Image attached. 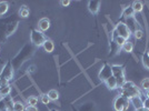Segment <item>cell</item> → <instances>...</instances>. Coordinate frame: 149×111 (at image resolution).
<instances>
[{
  "instance_id": "obj_25",
  "label": "cell",
  "mask_w": 149,
  "mask_h": 111,
  "mask_svg": "<svg viewBox=\"0 0 149 111\" xmlns=\"http://www.w3.org/2000/svg\"><path fill=\"white\" fill-rule=\"evenodd\" d=\"M126 41H127V40H126V39H124V38H121V37H116V38H115V42H116V44L118 46L119 48H120V47H123L125 43H126Z\"/></svg>"
},
{
  "instance_id": "obj_6",
  "label": "cell",
  "mask_w": 149,
  "mask_h": 111,
  "mask_svg": "<svg viewBox=\"0 0 149 111\" xmlns=\"http://www.w3.org/2000/svg\"><path fill=\"white\" fill-rule=\"evenodd\" d=\"M112 76V70H111V66L110 65H108V63H106L104 65V67L100 69L99 71V79L101 81H106L108 78H110Z\"/></svg>"
},
{
  "instance_id": "obj_21",
  "label": "cell",
  "mask_w": 149,
  "mask_h": 111,
  "mask_svg": "<svg viewBox=\"0 0 149 111\" xmlns=\"http://www.w3.org/2000/svg\"><path fill=\"white\" fill-rule=\"evenodd\" d=\"M121 48H123V50H124L125 52H132V50H134V43L127 40L126 43H125Z\"/></svg>"
},
{
  "instance_id": "obj_18",
  "label": "cell",
  "mask_w": 149,
  "mask_h": 111,
  "mask_svg": "<svg viewBox=\"0 0 149 111\" xmlns=\"http://www.w3.org/2000/svg\"><path fill=\"white\" fill-rule=\"evenodd\" d=\"M47 94H48V97H49L50 101H57V100H58V98H59V93H58V91H57V90H55V89H51V90H49Z\"/></svg>"
},
{
  "instance_id": "obj_34",
  "label": "cell",
  "mask_w": 149,
  "mask_h": 111,
  "mask_svg": "<svg viewBox=\"0 0 149 111\" xmlns=\"http://www.w3.org/2000/svg\"><path fill=\"white\" fill-rule=\"evenodd\" d=\"M146 96H147V98L149 99V90H148V91H147V94H146Z\"/></svg>"
},
{
  "instance_id": "obj_35",
  "label": "cell",
  "mask_w": 149,
  "mask_h": 111,
  "mask_svg": "<svg viewBox=\"0 0 149 111\" xmlns=\"http://www.w3.org/2000/svg\"><path fill=\"white\" fill-rule=\"evenodd\" d=\"M147 56H148V57H149V50H148V52H147Z\"/></svg>"
},
{
  "instance_id": "obj_29",
  "label": "cell",
  "mask_w": 149,
  "mask_h": 111,
  "mask_svg": "<svg viewBox=\"0 0 149 111\" xmlns=\"http://www.w3.org/2000/svg\"><path fill=\"white\" fill-rule=\"evenodd\" d=\"M0 111H7L6 105H5V101H3V99H2V98H1V100H0Z\"/></svg>"
},
{
  "instance_id": "obj_7",
  "label": "cell",
  "mask_w": 149,
  "mask_h": 111,
  "mask_svg": "<svg viewBox=\"0 0 149 111\" xmlns=\"http://www.w3.org/2000/svg\"><path fill=\"white\" fill-rule=\"evenodd\" d=\"M88 9L89 11L93 15L98 13L100 9V1H96V0H93V1H89L88 2Z\"/></svg>"
},
{
  "instance_id": "obj_28",
  "label": "cell",
  "mask_w": 149,
  "mask_h": 111,
  "mask_svg": "<svg viewBox=\"0 0 149 111\" xmlns=\"http://www.w3.org/2000/svg\"><path fill=\"white\" fill-rule=\"evenodd\" d=\"M134 33H135V38H136V39H141V38L143 37V30H140V29H138L137 31H135Z\"/></svg>"
},
{
  "instance_id": "obj_19",
  "label": "cell",
  "mask_w": 149,
  "mask_h": 111,
  "mask_svg": "<svg viewBox=\"0 0 149 111\" xmlns=\"http://www.w3.org/2000/svg\"><path fill=\"white\" fill-rule=\"evenodd\" d=\"M9 9V5L7 1H0V17L3 16L5 13H7Z\"/></svg>"
},
{
  "instance_id": "obj_4",
  "label": "cell",
  "mask_w": 149,
  "mask_h": 111,
  "mask_svg": "<svg viewBox=\"0 0 149 111\" xmlns=\"http://www.w3.org/2000/svg\"><path fill=\"white\" fill-rule=\"evenodd\" d=\"M129 105H130V102L128 99L124 98L123 96H119L113 101V109L116 111H126L128 110Z\"/></svg>"
},
{
  "instance_id": "obj_13",
  "label": "cell",
  "mask_w": 149,
  "mask_h": 111,
  "mask_svg": "<svg viewBox=\"0 0 149 111\" xmlns=\"http://www.w3.org/2000/svg\"><path fill=\"white\" fill-rule=\"evenodd\" d=\"M10 92H11V86L10 85H6V86L0 87V97L1 98H5L7 96H9Z\"/></svg>"
},
{
  "instance_id": "obj_3",
  "label": "cell",
  "mask_w": 149,
  "mask_h": 111,
  "mask_svg": "<svg viewBox=\"0 0 149 111\" xmlns=\"http://www.w3.org/2000/svg\"><path fill=\"white\" fill-rule=\"evenodd\" d=\"M47 40V38L45 36L44 32L39 30V29H32L30 33V41L33 46L36 47H41L44 42Z\"/></svg>"
},
{
  "instance_id": "obj_26",
  "label": "cell",
  "mask_w": 149,
  "mask_h": 111,
  "mask_svg": "<svg viewBox=\"0 0 149 111\" xmlns=\"http://www.w3.org/2000/svg\"><path fill=\"white\" fill-rule=\"evenodd\" d=\"M40 101H41L44 105H49L50 99H49V97H48V94H47V93H42V94L40 96Z\"/></svg>"
},
{
  "instance_id": "obj_17",
  "label": "cell",
  "mask_w": 149,
  "mask_h": 111,
  "mask_svg": "<svg viewBox=\"0 0 149 111\" xmlns=\"http://www.w3.org/2000/svg\"><path fill=\"white\" fill-rule=\"evenodd\" d=\"M29 13H30V10H29V8L27 6L20 7V9H19V16L21 18H27L29 16Z\"/></svg>"
},
{
  "instance_id": "obj_11",
  "label": "cell",
  "mask_w": 149,
  "mask_h": 111,
  "mask_svg": "<svg viewBox=\"0 0 149 111\" xmlns=\"http://www.w3.org/2000/svg\"><path fill=\"white\" fill-rule=\"evenodd\" d=\"M106 86L107 88L109 89V90H116L117 88H118V85H117V80H116V78L111 76L110 78H108L107 80L105 81Z\"/></svg>"
},
{
  "instance_id": "obj_8",
  "label": "cell",
  "mask_w": 149,
  "mask_h": 111,
  "mask_svg": "<svg viewBox=\"0 0 149 111\" xmlns=\"http://www.w3.org/2000/svg\"><path fill=\"white\" fill-rule=\"evenodd\" d=\"M49 27H50V21L48 18H42L39 20V22H38V28H39V30L41 31V32L47 31L49 29Z\"/></svg>"
},
{
  "instance_id": "obj_2",
  "label": "cell",
  "mask_w": 149,
  "mask_h": 111,
  "mask_svg": "<svg viewBox=\"0 0 149 111\" xmlns=\"http://www.w3.org/2000/svg\"><path fill=\"white\" fill-rule=\"evenodd\" d=\"M13 78V62L8 60L0 72V87L9 85V81Z\"/></svg>"
},
{
  "instance_id": "obj_9",
  "label": "cell",
  "mask_w": 149,
  "mask_h": 111,
  "mask_svg": "<svg viewBox=\"0 0 149 111\" xmlns=\"http://www.w3.org/2000/svg\"><path fill=\"white\" fill-rule=\"evenodd\" d=\"M112 70V76L117 79V78H121L125 77V70L123 67H119V66H111Z\"/></svg>"
},
{
  "instance_id": "obj_32",
  "label": "cell",
  "mask_w": 149,
  "mask_h": 111,
  "mask_svg": "<svg viewBox=\"0 0 149 111\" xmlns=\"http://www.w3.org/2000/svg\"><path fill=\"white\" fill-rule=\"evenodd\" d=\"M60 3H61L62 6H69V5H70V1H69V0H63V1H60Z\"/></svg>"
},
{
  "instance_id": "obj_1",
  "label": "cell",
  "mask_w": 149,
  "mask_h": 111,
  "mask_svg": "<svg viewBox=\"0 0 149 111\" xmlns=\"http://www.w3.org/2000/svg\"><path fill=\"white\" fill-rule=\"evenodd\" d=\"M120 96L128 100H131L135 97H140V90L132 81H126L120 88Z\"/></svg>"
},
{
  "instance_id": "obj_23",
  "label": "cell",
  "mask_w": 149,
  "mask_h": 111,
  "mask_svg": "<svg viewBox=\"0 0 149 111\" xmlns=\"http://www.w3.org/2000/svg\"><path fill=\"white\" fill-rule=\"evenodd\" d=\"M37 103H38V98L36 96H30L29 98L27 99V105H33V107H36Z\"/></svg>"
},
{
  "instance_id": "obj_30",
  "label": "cell",
  "mask_w": 149,
  "mask_h": 111,
  "mask_svg": "<svg viewBox=\"0 0 149 111\" xmlns=\"http://www.w3.org/2000/svg\"><path fill=\"white\" fill-rule=\"evenodd\" d=\"M143 107L145 108V109H147V110H149V99L146 98L145 100L143 101Z\"/></svg>"
},
{
  "instance_id": "obj_10",
  "label": "cell",
  "mask_w": 149,
  "mask_h": 111,
  "mask_svg": "<svg viewBox=\"0 0 149 111\" xmlns=\"http://www.w3.org/2000/svg\"><path fill=\"white\" fill-rule=\"evenodd\" d=\"M18 21L16 20V21H13V22H10V24H8L7 25V29H6V36L7 37H9V36H11L15 31L17 30V28H18Z\"/></svg>"
},
{
  "instance_id": "obj_31",
  "label": "cell",
  "mask_w": 149,
  "mask_h": 111,
  "mask_svg": "<svg viewBox=\"0 0 149 111\" xmlns=\"http://www.w3.org/2000/svg\"><path fill=\"white\" fill-rule=\"evenodd\" d=\"M26 111H39L37 109V107H33V105H27L26 107Z\"/></svg>"
},
{
  "instance_id": "obj_22",
  "label": "cell",
  "mask_w": 149,
  "mask_h": 111,
  "mask_svg": "<svg viewBox=\"0 0 149 111\" xmlns=\"http://www.w3.org/2000/svg\"><path fill=\"white\" fill-rule=\"evenodd\" d=\"M13 111H26L25 105L21 101H16L13 105Z\"/></svg>"
},
{
  "instance_id": "obj_14",
  "label": "cell",
  "mask_w": 149,
  "mask_h": 111,
  "mask_svg": "<svg viewBox=\"0 0 149 111\" xmlns=\"http://www.w3.org/2000/svg\"><path fill=\"white\" fill-rule=\"evenodd\" d=\"M129 101H131V103L134 105L135 110H137V109H140V108H143V100H141V98H140V97H135V98H132L131 100H129Z\"/></svg>"
},
{
  "instance_id": "obj_27",
  "label": "cell",
  "mask_w": 149,
  "mask_h": 111,
  "mask_svg": "<svg viewBox=\"0 0 149 111\" xmlns=\"http://www.w3.org/2000/svg\"><path fill=\"white\" fill-rule=\"evenodd\" d=\"M143 65L145 68L149 70V57L147 55H145L143 57Z\"/></svg>"
},
{
  "instance_id": "obj_20",
  "label": "cell",
  "mask_w": 149,
  "mask_h": 111,
  "mask_svg": "<svg viewBox=\"0 0 149 111\" xmlns=\"http://www.w3.org/2000/svg\"><path fill=\"white\" fill-rule=\"evenodd\" d=\"M135 13H136V12L134 11V9H132V7H131V6L127 7V8L124 10V16H125V17H127V18H134Z\"/></svg>"
},
{
  "instance_id": "obj_24",
  "label": "cell",
  "mask_w": 149,
  "mask_h": 111,
  "mask_svg": "<svg viewBox=\"0 0 149 111\" xmlns=\"http://www.w3.org/2000/svg\"><path fill=\"white\" fill-rule=\"evenodd\" d=\"M140 87L143 88V90L148 91L149 90V78H145L143 80H141V82H140Z\"/></svg>"
},
{
  "instance_id": "obj_15",
  "label": "cell",
  "mask_w": 149,
  "mask_h": 111,
  "mask_svg": "<svg viewBox=\"0 0 149 111\" xmlns=\"http://www.w3.org/2000/svg\"><path fill=\"white\" fill-rule=\"evenodd\" d=\"M42 47H44L45 51H47V52H52L54 49H55V44H54V42H52L50 39H47V40L45 41L44 44H42Z\"/></svg>"
},
{
  "instance_id": "obj_33",
  "label": "cell",
  "mask_w": 149,
  "mask_h": 111,
  "mask_svg": "<svg viewBox=\"0 0 149 111\" xmlns=\"http://www.w3.org/2000/svg\"><path fill=\"white\" fill-rule=\"evenodd\" d=\"M135 111H149V110L145 109V108H140V109H137V110H135Z\"/></svg>"
},
{
  "instance_id": "obj_12",
  "label": "cell",
  "mask_w": 149,
  "mask_h": 111,
  "mask_svg": "<svg viewBox=\"0 0 149 111\" xmlns=\"http://www.w3.org/2000/svg\"><path fill=\"white\" fill-rule=\"evenodd\" d=\"M3 99V101H5V105H6V108H7V111H13V105H15V101H13V99L11 96H7L5 97Z\"/></svg>"
},
{
  "instance_id": "obj_16",
  "label": "cell",
  "mask_w": 149,
  "mask_h": 111,
  "mask_svg": "<svg viewBox=\"0 0 149 111\" xmlns=\"http://www.w3.org/2000/svg\"><path fill=\"white\" fill-rule=\"evenodd\" d=\"M132 9L135 12H141L143 9V3L141 1H134L132 2Z\"/></svg>"
},
{
  "instance_id": "obj_5",
  "label": "cell",
  "mask_w": 149,
  "mask_h": 111,
  "mask_svg": "<svg viewBox=\"0 0 149 111\" xmlns=\"http://www.w3.org/2000/svg\"><path fill=\"white\" fill-rule=\"evenodd\" d=\"M113 32L117 33V37H121V38H124V39H126V40L130 37V35H131L129 28L127 27V25H126L125 22H119V24H117Z\"/></svg>"
}]
</instances>
